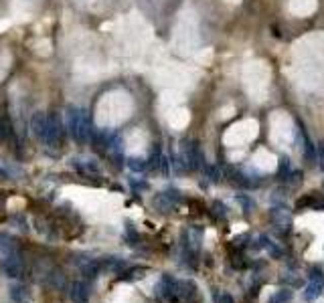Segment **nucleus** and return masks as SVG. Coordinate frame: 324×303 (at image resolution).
I'll use <instances>...</instances> for the list:
<instances>
[{
    "label": "nucleus",
    "mask_w": 324,
    "mask_h": 303,
    "mask_svg": "<svg viewBox=\"0 0 324 303\" xmlns=\"http://www.w3.org/2000/svg\"><path fill=\"white\" fill-rule=\"evenodd\" d=\"M292 297H294V291L292 289H280V291H276L270 299H268V303H290L292 301Z\"/></svg>",
    "instance_id": "4468645a"
},
{
    "label": "nucleus",
    "mask_w": 324,
    "mask_h": 303,
    "mask_svg": "<svg viewBox=\"0 0 324 303\" xmlns=\"http://www.w3.org/2000/svg\"><path fill=\"white\" fill-rule=\"evenodd\" d=\"M65 113H67V130L77 142H85L89 136H93V128H91L83 109H79L75 105H69Z\"/></svg>",
    "instance_id": "f257e3e1"
},
{
    "label": "nucleus",
    "mask_w": 324,
    "mask_h": 303,
    "mask_svg": "<svg viewBox=\"0 0 324 303\" xmlns=\"http://www.w3.org/2000/svg\"><path fill=\"white\" fill-rule=\"evenodd\" d=\"M213 208H217V212H219L221 216H225V214H227V208H225L223 204H219V202H215V204H213Z\"/></svg>",
    "instance_id": "412c9836"
},
{
    "label": "nucleus",
    "mask_w": 324,
    "mask_h": 303,
    "mask_svg": "<svg viewBox=\"0 0 324 303\" xmlns=\"http://www.w3.org/2000/svg\"><path fill=\"white\" fill-rule=\"evenodd\" d=\"M146 273H148L146 267H132V269L120 273V281H138V279H142Z\"/></svg>",
    "instance_id": "9d476101"
},
{
    "label": "nucleus",
    "mask_w": 324,
    "mask_h": 303,
    "mask_svg": "<svg viewBox=\"0 0 324 303\" xmlns=\"http://www.w3.org/2000/svg\"><path fill=\"white\" fill-rule=\"evenodd\" d=\"M100 263L98 261H85V265L81 267V273L87 277V279H93V277H98V273H100Z\"/></svg>",
    "instance_id": "dca6fc26"
},
{
    "label": "nucleus",
    "mask_w": 324,
    "mask_h": 303,
    "mask_svg": "<svg viewBox=\"0 0 324 303\" xmlns=\"http://www.w3.org/2000/svg\"><path fill=\"white\" fill-rule=\"evenodd\" d=\"M146 166H148V164H146L142 158H130V160H128V168H130L132 172H144Z\"/></svg>",
    "instance_id": "a211bd4d"
},
{
    "label": "nucleus",
    "mask_w": 324,
    "mask_h": 303,
    "mask_svg": "<svg viewBox=\"0 0 324 303\" xmlns=\"http://www.w3.org/2000/svg\"><path fill=\"white\" fill-rule=\"evenodd\" d=\"M63 283H65V277L61 275V271H57V269H51L49 273H47V285L49 287H53V289H63Z\"/></svg>",
    "instance_id": "9b49d317"
},
{
    "label": "nucleus",
    "mask_w": 324,
    "mask_h": 303,
    "mask_svg": "<svg viewBox=\"0 0 324 303\" xmlns=\"http://www.w3.org/2000/svg\"><path fill=\"white\" fill-rule=\"evenodd\" d=\"M10 297H12V301L14 303H28V299H30V291H28L26 285L16 283V285L10 287Z\"/></svg>",
    "instance_id": "1a4fd4ad"
},
{
    "label": "nucleus",
    "mask_w": 324,
    "mask_h": 303,
    "mask_svg": "<svg viewBox=\"0 0 324 303\" xmlns=\"http://www.w3.org/2000/svg\"><path fill=\"white\" fill-rule=\"evenodd\" d=\"M320 293H322V281H312L306 287V291H304V299L306 301H314V299L320 297Z\"/></svg>",
    "instance_id": "ddd939ff"
},
{
    "label": "nucleus",
    "mask_w": 324,
    "mask_h": 303,
    "mask_svg": "<svg viewBox=\"0 0 324 303\" xmlns=\"http://www.w3.org/2000/svg\"><path fill=\"white\" fill-rule=\"evenodd\" d=\"M272 220L274 222H278L280 226H290V222H292V218L286 214V210H282V208H274L272 210Z\"/></svg>",
    "instance_id": "2eb2a0df"
},
{
    "label": "nucleus",
    "mask_w": 324,
    "mask_h": 303,
    "mask_svg": "<svg viewBox=\"0 0 324 303\" xmlns=\"http://www.w3.org/2000/svg\"><path fill=\"white\" fill-rule=\"evenodd\" d=\"M290 170V160L288 158H282L280 160V174H284V172H288Z\"/></svg>",
    "instance_id": "aec40b11"
},
{
    "label": "nucleus",
    "mask_w": 324,
    "mask_h": 303,
    "mask_svg": "<svg viewBox=\"0 0 324 303\" xmlns=\"http://www.w3.org/2000/svg\"><path fill=\"white\" fill-rule=\"evenodd\" d=\"M47 124H49V116H45L43 111H35L33 113V118H30V130L43 142H45V136H47Z\"/></svg>",
    "instance_id": "0eeeda50"
},
{
    "label": "nucleus",
    "mask_w": 324,
    "mask_h": 303,
    "mask_svg": "<svg viewBox=\"0 0 324 303\" xmlns=\"http://www.w3.org/2000/svg\"><path fill=\"white\" fill-rule=\"evenodd\" d=\"M180 160H182V166L188 170H197L203 166V154H201V148L197 146V142H192V140L182 142Z\"/></svg>",
    "instance_id": "f03ea898"
},
{
    "label": "nucleus",
    "mask_w": 324,
    "mask_h": 303,
    "mask_svg": "<svg viewBox=\"0 0 324 303\" xmlns=\"http://www.w3.org/2000/svg\"><path fill=\"white\" fill-rule=\"evenodd\" d=\"M316 160H318L320 170H324V144H320V146L316 148Z\"/></svg>",
    "instance_id": "6ab92c4d"
},
{
    "label": "nucleus",
    "mask_w": 324,
    "mask_h": 303,
    "mask_svg": "<svg viewBox=\"0 0 324 303\" xmlns=\"http://www.w3.org/2000/svg\"><path fill=\"white\" fill-rule=\"evenodd\" d=\"M63 140V126H61V118L57 113L49 116V124H47V136H45V142L53 148H57Z\"/></svg>",
    "instance_id": "7ed1b4c3"
},
{
    "label": "nucleus",
    "mask_w": 324,
    "mask_h": 303,
    "mask_svg": "<svg viewBox=\"0 0 324 303\" xmlns=\"http://www.w3.org/2000/svg\"><path fill=\"white\" fill-rule=\"evenodd\" d=\"M4 273L8 277H12V279L20 277L24 273V263H22V259H20L18 253H12V255L4 257Z\"/></svg>",
    "instance_id": "423d86ee"
},
{
    "label": "nucleus",
    "mask_w": 324,
    "mask_h": 303,
    "mask_svg": "<svg viewBox=\"0 0 324 303\" xmlns=\"http://www.w3.org/2000/svg\"><path fill=\"white\" fill-rule=\"evenodd\" d=\"M180 200L178 192L176 190H166V192H160L156 198H154V206L160 210V212H168L176 206V202Z\"/></svg>",
    "instance_id": "39448f33"
},
{
    "label": "nucleus",
    "mask_w": 324,
    "mask_h": 303,
    "mask_svg": "<svg viewBox=\"0 0 324 303\" xmlns=\"http://www.w3.org/2000/svg\"><path fill=\"white\" fill-rule=\"evenodd\" d=\"M4 178H8V172H6V170L0 166V180H4Z\"/></svg>",
    "instance_id": "4be33fe9"
},
{
    "label": "nucleus",
    "mask_w": 324,
    "mask_h": 303,
    "mask_svg": "<svg viewBox=\"0 0 324 303\" xmlns=\"http://www.w3.org/2000/svg\"><path fill=\"white\" fill-rule=\"evenodd\" d=\"M260 241H262V247H264V249H266V251H268L274 259H280V257H282V251H280V249H278V247H276V245H274L268 237H260Z\"/></svg>",
    "instance_id": "f3484780"
},
{
    "label": "nucleus",
    "mask_w": 324,
    "mask_h": 303,
    "mask_svg": "<svg viewBox=\"0 0 324 303\" xmlns=\"http://www.w3.org/2000/svg\"><path fill=\"white\" fill-rule=\"evenodd\" d=\"M195 283L192 281H178V289H176V293H178V299H190L192 295H195Z\"/></svg>",
    "instance_id": "f8f14e48"
},
{
    "label": "nucleus",
    "mask_w": 324,
    "mask_h": 303,
    "mask_svg": "<svg viewBox=\"0 0 324 303\" xmlns=\"http://www.w3.org/2000/svg\"><path fill=\"white\" fill-rule=\"evenodd\" d=\"M176 289H178V281L172 279L170 275H162L160 283H158V287H156V293L160 295L162 299H166V301H176V299H178Z\"/></svg>",
    "instance_id": "20e7f679"
},
{
    "label": "nucleus",
    "mask_w": 324,
    "mask_h": 303,
    "mask_svg": "<svg viewBox=\"0 0 324 303\" xmlns=\"http://www.w3.org/2000/svg\"><path fill=\"white\" fill-rule=\"evenodd\" d=\"M69 295L75 303H85L89 297V291H87V285L83 281H73L69 285Z\"/></svg>",
    "instance_id": "6e6552de"
}]
</instances>
